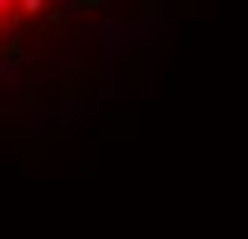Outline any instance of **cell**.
<instances>
[{"label":"cell","instance_id":"cell-1","mask_svg":"<svg viewBox=\"0 0 248 239\" xmlns=\"http://www.w3.org/2000/svg\"><path fill=\"white\" fill-rule=\"evenodd\" d=\"M55 0H0V40H5L15 25H25V20H40L50 15Z\"/></svg>","mask_w":248,"mask_h":239}]
</instances>
